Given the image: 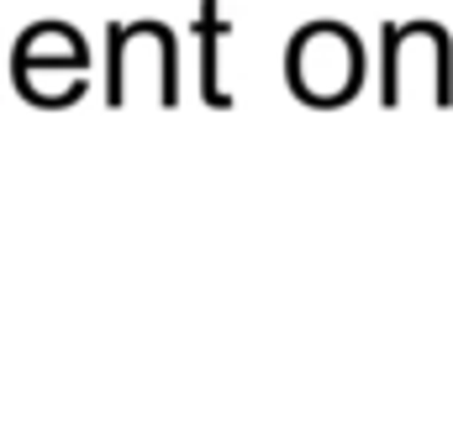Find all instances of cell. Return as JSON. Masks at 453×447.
<instances>
[{
  "mask_svg": "<svg viewBox=\"0 0 453 447\" xmlns=\"http://www.w3.org/2000/svg\"><path fill=\"white\" fill-rule=\"evenodd\" d=\"M364 80V48L342 21H311L285 48V85L306 106H342Z\"/></svg>",
  "mask_w": 453,
  "mask_h": 447,
  "instance_id": "1",
  "label": "cell"
},
{
  "mask_svg": "<svg viewBox=\"0 0 453 447\" xmlns=\"http://www.w3.org/2000/svg\"><path fill=\"white\" fill-rule=\"evenodd\" d=\"M90 69V48L85 37L69 27V21H37L16 37V53H11V74H16V90L37 106L42 95V80H64V85H90L85 80Z\"/></svg>",
  "mask_w": 453,
  "mask_h": 447,
  "instance_id": "2",
  "label": "cell"
},
{
  "mask_svg": "<svg viewBox=\"0 0 453 447\" xmlns=\"http://www.w3.org/2000/svg\"><path fill=\"white\" fill-rule=\"evenodd\" d=\"M196 37H201V95H206V106L226 111V106H232V90L222 85V37H226V21H222V5H217V0H206V5H201Z\"/></svg>",
  "mask_w": 453,
  "mask_h": 447,
  "instance_id": "3",
  "label": "cell"
}]
</instances>
